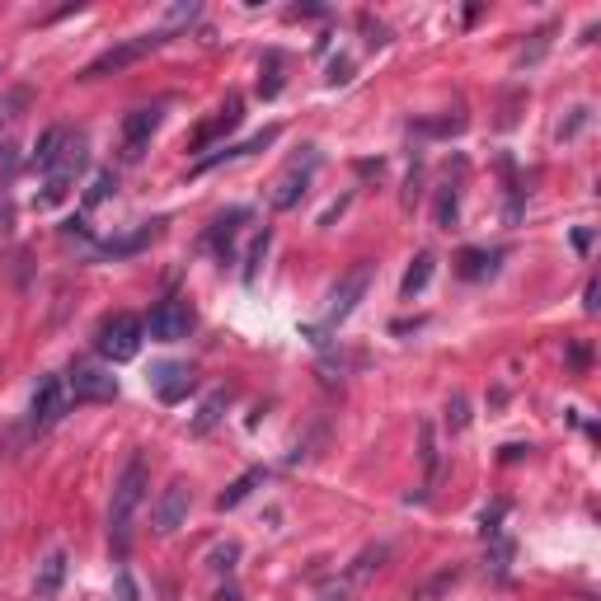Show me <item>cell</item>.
<instances>
[{"label":"cell","instance_id":"obj_3","mask_svg":"<svg viewBox=\"0 0 601 601\" xmlns=\"http://www.w3.org/2000/svg\"><path fill=\"white\" fill-rule=\"evenodd\" d=\"M85 160H90V146H85L80 132H71V141L62 146V155H57V160H52V170L43 174V193H38V202H43V207L62 202L66 193L76 188L80 174H85Z\"/></svg>","mask_w":601,"mask_h":601},{"label":"cell","instance_id":"obj_17","mask_svg":"<svg viewBox=\"0 0 601 601\" xmlns=\"http://www.w3.org/2000/svg\"><path fill=\"white\" fill-rule=\"evenodd\" d=\"M66 141H71V132H66V127H47L43 141H38V151H33V170H38V174L52 170V160L62 155Z\"/></svg>","mask_w":601,"mask_h":601},{"label":"cell","instance_id":"obj_13","mask_svg":"<svg viewBox=\"0 0 601 601\" xmlns=\"http://www.w3.org/2000/svg\"><path fill=\"white\" fill-rule=\"evenodd\" d=\"M240 108H245V104H240V94H231L226 104L216 108V118H207V123H202L198 132H193V151H207L212 141H221L226 132H235V127H240V118H245Z\"/></svg>","mask_w":601,"mask_h":601},{"label":"cell","instance_id":"obj_18","mask_svg":"<svg viewBox=\"0 0 601 601\" xmlns=\"http://www.w3.org/2000/svg\"><path fill=\"white\" fill-rule=\"evenodd\" d=\"M432 268H437V259H432V254H418V259L409 263V273H404V282H400V296H404V301H414V296L428 287V282H432Z\"/></svg>","mask_w":601,"mask_h":601},{"label":"cell","instance_id":"obj_22","mask_svg":"<svg viewBox=\"0 0 601 601\" xmlns=\"http://www.w3.org/2000/svg\"><path fill=\"white\" fill-rule=\"evenodd\" d=\"M268 245H273V231L263 226V231L254 235V245H249V259H245V282H254V278H259V263H263V254H268Z\"/></svg>","mask_w":601,"mask_h":601},{"label":"cell","instance_id":"obj_25","mask_svg":"<svg viewBox=\"0 0 601 601\" xmlns=\"http://www.w3.org/2000/svg\"><path fill=\"white\" fill-rule=\"evenodd\" d=\"M278 90H282V57L273 52V57H268V66H263V76H259V94H263V99H273Z\"/></svg>","mask_w":601,"mask_h":601},{"label":"cell","instance_id":"obj_2","mask_svg":"<svg viewBox=\"0 0 601 601\" xmlns=\"http://www.w3.org/2000/svg\"><path fill=\"white\" fill-rule=\"evenodd\" d=\"M141 339H146V324H141L137 315H127V310L108 315V320L94 329V348H99L104 362H132V357L141 353Z\"/></svg>","mask_w":601,"mask_h":601},{"label":"cell","instance_id":"obj_30","mask_svg":"<svg viewBox=\"0 0 601 601\" xmlns=\"http://www.w3.org/2000/svg\"><path fill=\"white\" fill-rule=\"evenodd\" d=\"M118 601H137V583L127 569H118Z\"/></svg>","mask_w":601,"mask_h":601},{"label":"cell","instance_id":"obj_29","mask_svg":"<svg viewBox=\"0 0 601 601\" xmlns=\"http://www.w3.org/2000/svg\"><path fill=\"white\" fill-rule=\"evenodd\" d=\"M423 465H428V484H432V475H437V442H432L428 423H423Z\"/></svg>","mask_w":601,"mask_h":601},{"label":"cell","instance_id":"obj_6","mask_svg":"<svg viewBox=\"0 0 601 601\" xmlns=\"http://www.w3.org/2000/svg\"><path fill=\"white\" fill-rule=\"evenodd\" d=\"M315 170H320V151L315 146H306V151L296 155L292 165L273 179V193H268V202L278 207V212H292L296 202L306 198V188H310V179H315Z\"/></svg>","mask_w":601,"mask_h":601},{"label":"cell","instance_id":"obj_24","mask_svg":"<svg viewBox=\"0 0 601 601\" xmlns=\"http://www.w3.org/2000/svg\"><path fill=\"white\" fill-rule=\"evenodd\" d=\"M235 221H245V212H231V216H221L212 226V245L221 249V254H231V245H235Z\"/></svg>","mask_w":601,"mask_h":601},{"label":"cell","instance_id":"obj_20","mask_svg":"<svg viewBox=\"0 0 601 601\" xmlns=\"http://www.w3.org/2000/svg\"><path fill=\"white\" fill-rule=\"evenodd\" d=\"M461 278H484V273H494V254H484V249H461Z\"/></svg>","mask_w":601,"mask_h":601},{"label":"cell","instance_id":"obj_5","mask_svg":"<svg viewBox=\"0 0 601 601\" xmlns=\"http://www.w3.org/2000/svg\"><path fill=\"white\" fill-rule=\"evenodd\" d=\"M66 400L76 404H108L118 400V376L99 362H71L66 371Z\"/></svg>","mask_w":601,"mask_h":601},{"label":"cell","instance_id":"obj_11","mask_svg":"<svg viewBox=\"0 0 601 601\" xmlns=\"http://www.w3.org/2000/svg\"><path fill=\"white\" fill-rule=\"evenodd\" d=\"M193 386H198V376H193V367H188V362H160V367L151 371V390L165 404H179Z\"/></svg>","mask_w":601,"mask_h":601},{"label":"cell","instance_id":"obj_19","mask_svg":"<svg viewBox=\"0 0 601 601\" xmlns=\"http://www.w3.org/2000/svg\"><path fill=\"white\" fill-rule=\"evenodd\" d=\"M456 221H461V193H456V184L447 179V184L437 188V226H442V231H451Z\"/></svg>","mask_w":601,"mask_h":601},{"label":"cell","instance_id":"obj_15","mask_svg":"<svg viewBox=\"0 0 601 601\" xmlns=\"http://www.w3.org/2000/svg\"><path fill=\"white\" fill-rule=\"evenodd\" d=\"M66 583V555L62 550H52V555L38 564V583H33V592H38V601H52L57 592H62Z\"/></svg>","mask_w":601,"mask_h":601},{"label":"cell","instance_id":"obj_14","mask_svg":"<svg viewBox=\"0 0 601 601\" xmlns=\"http://www.w3.org/2000/svg\"><path fill=\"white\" fill-rule=\"evenodd\" d=\"M273 141H278V127H263L259 137L240 141V146H221L216 155H202V160H198V170H193V174L212 170V165H221V160H240V155H254V151H263V146H273Z\"/></svg>","mask_w":601,"mask_h":601},{"label":"cell","instance_id":"obj_10","mask_svg":"<svg viewBox=\"0 0 601 601\" xmlns=\"http://www.w3.org/2000/svg\"><path fill=\"white\" fill-rule=\"evenodd\" d=\"M66 409V381L62 376H43L38 390H33V404H29V423L33 428H52Z\"/></svg>","mask_w":601,"mask_h":601},{"label":"cell","instance_id":"obj_31","mask_svg":"<svg viewBox=\"0 0 601 601\" xmlns=\"http://www.w3.org/2000/svg\"><path fill=\"white\" fill-rule=\"evenodd\" d=\"M583 310H597V282H587V292H583Z\"/></svg>","mask_w":601,"mask_h":601},{"label":"cell","instance_id":"obj_12","mask_svg":"<svg viewBox=\"0 0 601 601\" xmlns=\"http://www.w3.org/2000/svg\"><path fill=\"white\" fill-rule=\"evenodd\" d=\"M151 517H155V531H160V536H170V531H179V526L188 522V484L184 479H174L170 489L155 498Z\"/></svg>","mask_w":601,"mask_h":601},{"label":"cell","instance_id":"obj_16","mask_svg":"<svg viewBox=\"0 0 601 601\" xmlns=\"http://www.w3.org/2000/svg\"><path fill=\"white\" fill-rule=\"evenodd\" d=\"M263 479H268V470H263V465H254V470H245V475L235 479V484H231V489H226V494L216 498V508H221V512H231V508H240V503H245V498L254 494V489H259Z\"/></svg>","mask_w":601,"mask_h":601},{"label":"cell","instance_id":"obj_21","mask_svg":"<svg viewBox=\"0 0 601 601\" xmlns=\"http://www.w3.org/2000/svg\"><path fill=\"white\" fill-rule=\"evenodd\" d=\"M113 193H118V174L113 170H99L90 179V193H85V207H99V202H108L113 198Z\"/></svg>","mask_w":601,"mask_h":601},{"label":"cell","instance_id":"obj_4","mask_svg":"<svg viewBox=\"0 0 601 601\" xmlns=\"http://www.w3.org/2000/svg\"><path fill=\"white\" fill-rule=\"evenodd\" d=\"M170 38V29H160V33H137V38H127V43H118V47H108V52H99L80 76L85 80H104V76H118V71H127L132 62H141L146 52H155V47Z\"/></svg>","mask_w":601,"mask_h":601},{"label":"cell","instance_id":"obj_8","mask_svg":"<svg viewBox=\"0 0 601 601\" xmlns=\"http://www.w3.org/2000/svg\"><path fill=\"white\" fill-rule=\"evenodd\" d=\"M367 287H371V263H357L353 273L334 287V296H329V310H324V324H343L348 315L357 310V301L367 296Z\"/></svg>","mask_w":601,"mask_h":601},{"label":"cell","instance_id":"obj_7","mask_svg":"<svg viewBox=\"0 0 601 601\" xmlns=\"http://www.w3.org/2000/svg\"><path fill=\"white\" fill-rule=\"evenodd\" d=\"M146 334H151L155 343H184L188 334H193V310H188V301H160V306L151 310V320H146Z\"/></svg>","mask_w":601,"mask_h":601},{"label":"cell","instance_id":"obj_1","mask_svg":"<svg viewBox=\"0 0 601 601\" xmlns=\"http://www.w3.org/2000/svg\"><path fill=\"white\" fill-rule=\"evenodd\" d=\"M146 489H151V470H146V456L132 451L123 465V475L113 484V503H108V536L118 545V555L127 550L132 540V522H137V508L146 503Z\"/></svg>","mask_w":601,"mask_h":601},{"label":"cell","instance_id":"obj_28","mask_svg":"<svg viewBox=\"0 0 601 601\" xmlns=\"http://www.w3.org/2000/svg\"><path fill=\"white\" fill-rule=\"evenodd\" d=\"M24 104H29V90H10V94H5V104H0V127L10 123V118H15Z\"/></svg>","mask_w":601,"mask_h":601},{"label":"cell","instance_id":"obj_26","mask_svg":"<svg viewBox=\"0 0 601 601\" xmlns=\"http://www.w3.org/2000/svg\"><path fill=\"white\" fill-rule=\"evenodd\" d=\"M235 559H240V545H235V540H226V545H216V550H212V559H207V564H212L216 573H231Z\"/></svg>","mask_w":601,"mask_h":601},{"label":"cell","instance_id":"obj_23","mask_svg":"<svg viewBox=\"0 0 601 601\" xmlns=\"http://www.w3.org/2000/svg\"><path fill=\"white\" fill-rule=\"evenodd\" d=\"M221 409H226V390H216L212 400L202 404V414L193 418V432H198V437H202V432H212V428H216V418H221Z\"/></svg>","mask_w":601,"mask_h":601},{"label":"cell","instance_id":"obj_9","mask_svg":"<svg viewBox=\"0 0 601 601\" xmlns=\"http://www.w3.org/2000/svg\"><path fill=\"white\" fill-rule=\"evenodd\" d=\"M160 108L146 104V108H132L123 118V160H141L146 155V146H151V137L160 132Z\"/></svg>","mask_w":601,"mask_h":601},{"label":"cell","instance_id":"obj_27","mask_svg":"<svg viewBox=\"0 0 601 601\" xmlns=\"http://www.w3.org/2000/svg\"><path fill=\"white\" fill-rule=\"evenodd\" d=\"M465 423H470V404H465V395H451L447 400V428L461 432Z\"/></svg>","mask_w":601,"mask_h":601}]
</instances>
